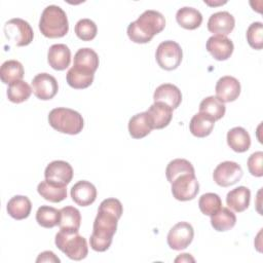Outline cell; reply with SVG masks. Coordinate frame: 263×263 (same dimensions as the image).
Wrapping results in <instances>:
<instances>
[{"label":"cell","instance_id":"obj_1","mask_svg":"<svg viewBox=\"0 0 263 263\" xmlns=\"http://www.w3.org/2000/svg\"><path fill=\"white\" fill-rule=\"evenodd\" d=\"M122 213V203L117 198H106L100 203L89 238L93 251L105 252L110 248Z\"/></svg>","mask_w":263,"mask_h":263},{"label":"cell","instance_id":"obj_2","mask_svg":"<svg viewBox=\"0 0 263 263\" xmlns=\"http://www.w3.org/2000/svg\"><path fill=\"white\" fill-rule=\"evenodd\" d=\"M165 27V18L159 11L145 10L127 27V36L135 43H148Z\"/></svg>","mask_w":263,"mask_h":263},{"label":"cell","instance_id":"obj_3","mask_svg":"<svg viewBox=\"0 0 263 263\" xmlns=\"http://www.w3.org/2000/svg\"><path fill=\"white\" fill-rule=\"evenodd\" d=\"M39 30L47 38L64 37L69 31L66 12L58 5H48L41 13Z\"/></svg>","mask_w":263,"mask_h":263},{"label":"cell","instance_id":"obj_4","mask_svg":"<svg viewBox=\"0 0 263 263\" xmlns=\"http://www.w3.org/2000/svg\"><path fill=\"white\" fill-rule=\"evenodd\" d=\"M48 122L52 128L67 135L79 134L84 125L82 115L79 112L64 107L52 109L48 114Z\"/></svg>","mask_w":263,"mask_h":263},{"label":"cell","instance_id":"obj_5","mask_svg":"<svg viewBox=\"0 0 263 263\" xmlns=\"http://www.w3.org/2000/svg\"><path fill=\"white\" fill-rule=\"evenodd\" d=\"M55 246L67 257L80 261L87 256L88 247L86 239L74 231L60 230L55 235Z\"/></svg>","mask_w":263,"mask_h":263},{"label":"cell","instance_id":"obj_6","mask_svg":"<svg viewBox=\"0 0 263 263\" xmlns=\"http://www.w3.org/2000/svg\"><path fill=\"white\" fill-rule=\"evenodd\" d=\"M4 35L16 46L29 45L34 38V32L30 24L20 17L11 18L4 24Z\"/></svg>","mask_w":263,"mask_h":263},{"label":"cell","instance_id":"obj_7","mask_svg":"<svg viewBox=\"0 0 263 263\" xmlns=\"http://www.w3.org/2000/svg\"><path fill=\"white\" fill-rule=\"evenodd\" d=\"M183 58L181 46L173 40L162 41L156 49L155 59L161 69L172 71L177 69Z\"/></svg>","mask_w":263,"mask_h":263},{"label":"cell","instance_id":"obj_8","mask_svg":"<svg viewBox=\"0 0 263 263\" xmlns=\"http://www.w3.org/2000/svg\"><path fill=\"white\" fill-rule=\"evenodd\" d=\"M199 191V183L195 174H184L172 182L173 196L180 201L193 199Z\"/></svg>","mask_w":263,"mask_h":263},{"label":"cell","instance_id":"obj_9","mask_svg":"<svg viewBox=\"0 0 263 263\" xmlns=\"http://www.w3.org/2000/svg\"><path fill=\"white\" fill-rule=\"evenodd\" d=\"M242 177L241 166L234 161L219 163L213 173V179L221 187H229L236 184Z\"/></svg>","mask_w":263,"mask_h":263},{"label":"cell","instance_id":"obj_10","mask_svg":"<svg viewBox=\"0 0 263 263\" xmlns=\"http://www.w3.org/2000/svg\"><path fill=\"white\" fill-rule=\"evenodd\" d=\"M194 229L188 222H179L174 225L167 234V245L171 249L181 251L186 249L193 240Z\"/></svg>","mask_w":263,"mask_h":263},{"label":"cell","instance_id":"obj_11","mask_svg":"<svg viewBox=\"0 0 263 263\" xmlns=\"http://www.w3.org/2000/svg\"><path fill=\"white\" fill-rule=\"evenodd\" d=\"M32 90L37 99L42 101L50 100L59 90L58 81L48 73H39L32 80Z\"/></svg>","mask_w":263,"mask_h":263},{"label":"cell","instance_id":"obj_12","mask_svg":"<svg viewBox=\"0 0 263 263\" xmlns=\"http://www.w3.org/2000/svg\"><path fill=\"white\" fill-rule=\"evenodd\" d=\"M45 179L67 186L73 178V168L71 164L64 160H54L47 164L44 171Z\"/></svg>","mask_w":263,"mask_h":263},{"label":"cell","instance_id":"obj_13","mask_svg":"<svg viewBox=\"0 0 263 263\" xmlns=\"http://www.w3.org/2000/svg\"><path fill=\"white\" fill-rule=\"evenodd\" d=\"M206 50L217 61H225L229 59L233 52V42L222 35L211 36L205 44Z\"/></svg>","mask_w":263,"mask_h":263},{"label":"cell","instance_id":"obj_14","mask_svg":"<svg viewBox=\"0 0 263 263\" xmlns=\"http://www.w3.org/2000/svg\"><path fill=\"white\" fill-rule=\"evenodd\" d=\"M216 97L222 103L235 101L240 93V83L233 76H223L216 83Z\"/></svg>","mask_w":263,"mask_h":263},{"label":"cell","instance_id":"obj_15","mask_svg":"<svg viewBox=\"0 0 263 263\" xmlns=\"http://www.w3.org/2000/svg\"><path fill=\"white\" fill-rule=\"evenodd\" d=\"M235 26L234 16L228 11H218L213 13L208 21V30L215 35L227 36Z\"/></svg>","mask_w":263,"mask_h":263},{"label":"cell","instance_id":"obj_16","mask_svg":"<svg viewBox=\"0 0 263 263\" xmlns=\"http://www.w3.org/2000/svg\"><path fill=\"white\" fill-rule=\"evenodd\" d=\"M173 108L161 102H154L146 111L153 129H161L167 126L173 118Z\"/></svg>","mask_w":263,"mask_h":263},{"label":"cell","instance_id":"obj_17","mask_svg":"<svg viewBox=\"0 0 263 263\" xmlns=\"http://www.w3.org/2000/svg\"><path fill=\"white\" fill-rule=\"evenodd\" d=\"M71 197L78 205L87 206L96 200L97 189L92 183L81 180L75 183L71 188Z\"/></svg>","mask_w":263,"mask_h":263},{"label":"cell","instance_id":"obj_18","mask_svg":"<svg viewBox=\"0 0 263 263\" xmlns=\"http://www.w3.org/2000/svg\"><path fill=\"white\" fill-rule=\"evenodd\" d=\"M47 62L52 69L63 71L68 68L71 63V50L66 44H53L48 49Z\"/></svg>","mask_w":263,"mask_h":263},{"label":"cell","instance_id":"obj_19","mask_svg":"<svg viewBox=\"0 0 263 263\" xmlns=\"http://www.w3.org/2000/svg\"><path fill=\"white\" fill-rule=\"evenodd\" d=\"M154 102H161L176 109L182 102V93L179 87L171 83H163L156 87L153 95Z\"/></svg>","mask_w":263,"mask_h":263},{"label":"cell","instance_id":"obj_20","mask_svg":"<svg viewBox=\"0 0 263 263\" xmlns=\"http://www.w3.org/2000/svg\"><path fill=\"white\" fill-rule=\"evenodd\" d=\"M73 67L78 70L95 74L99 67V55L91 48H80L74 55Z\"/></svg>","mask_w":263,"mask_h":263},{"label":"cell","instance_id":"obj_21","mask_svg":"<svg viewBox=\"0 0 263 263\" xmlns=\"http://www.w3.org/2000/svg\"><path fill=\"white\" fill-rule=\"evenodd\" d=\"M251 191L245 186H238L230 190L226 195V203L234 212L241 213L249 208Z\"/></svg>","mask_w":263,"mask_h":263},{"label":"cell","instance_id":"obj_22","mask_svg":"<svg viewBox=\"0 0 263 263\" xmlns=\"http://www.w3.org/2000/svg\"><path fill=\"white\" fill-rule=\"evenodd\" d=\"M37 191L45 200L50 202H60L67 197V188L48 180L40 182L37 186Z\"/></svg>","mask_w":263,"mask_h":263},{"label":"cell","instance_id":"obj_23","mask_svg":"<svg viewBox=\"0 0 263 263\" xmlns=\"http://www.w3.org/2000/svg\"><path fill=\"white\" fill-rule=\"evenodd\" d=\"M227 144L235 152L242 153L249 150L251 146V137L241 126H236L228 130Z\"/></svg>","mask_w":263,"mask_h":263},{"label":"cell","instance_id":"obj_24","mask_svg":"<svg viewBox=\"0 0 263 263\" xmlns=\"http://www.w3.org/2000/svg\"><path fill=\"white\" fill-rule=\"evenodd\" d=\"M6 209L10 217L15 220H23L29 217L32 210V203L27 196L15 195L8 200Z\"/></svg>","mask_w":263,"mask_h":263},{"label":"cell","instance_id":"obj_25","mask_svg":"<svg viewBox=\"0 0 263 263\" xmlns=\"http://www.w3.org/2000/svg\"><path fill=\"white\" fill-rule=\"evenodd\" d=\"M80 224L81 215L76 208L68 205L60 210V221L58 224L60 230L77 232L79 231Z\"/></svg>","mask_w":263,"mask_h":263},{"label":"cell","instance_id":"obj_26","mask_svg":"<svg viewBox=\"0 0 263 263\" xmlns=\"http://www.w3.org/2000/svg\"><path fill=\"white\" fill-rule=\"evenodd\" d=\"M152 129L153 128L146 111L134 115L128 121V132L134 139H142L148 136Z\"/></svg>","mask_w":263,"mask_h":263},{"label":"cell","instance_id":"obj_27","mask_svg":"<svg viewBox=\"0 0 263 263\" xmlns=\"http://www.w3.org/2000/svg\"><path fill=\"white\" fill-rule=\"evenodd\" d=\"M215 125V120L206 115L205 113L198 112L190 120L189 129L191 134L197 138H205L208 137Z\"/></svg>","mask_w":263,"mask_h":263},{"label":"cell","instance_id":"obj_28","mask_svg":"<svg viewBox=\"0 0 263 263\" xmlns=\"http://www.w3.org/2000/svg\"><path fill=\"white\" fill-rule=\"evenodd\" d=\"M177 23L184 29L195 30L202 23V14L193 7H182L176 13Z\"/></svg>","mask_w":263,"mask_h":263},{"label":"cell","instance_id":"obj_29","mask_svg":"<svg viewBox=\"0 0 263 263\" xmlns=\"http://www.w3.org/2000/svg\"><path fill=\"white\" fill-rule=\"evenodd\" d=\"M236 223L235 214L228 208H221L218 212L211 215V224L217 231H227L234 227Z\"/></svg>","mask_w":263,"mask_h":263},{"label":"cell","instance_id":"obj_30","mask_svg":"<svg viewBox=\"0 0 263 263\" xmlns=\"http://www.w3.org/2000/svg\"><path fill=\"white\" fill-rule=\"evenodd\" d=\"M24 74V67L16 60H8L4 62L0 68V78L5 84L22 80Z\"/></svg>","mask_w":263,"mask_h":263},{"label":"cell","instance_id":"obj_31","mask_svg":"<svg viewBox=\"0 0 263 263\" xmlns=\"http://www.w3.org/2000/svg\"><path fill=\"white\" fill-rule=\"evenodd\" d=\"M226 107L217 97L210 96L203 99L199 104V112L205 113L215 121L221 119L225 115Z\"/></svg>","mask_w":263,"mask_h":263},{"label":"cell","instance_id":"obj_32","mask_svg":"<svg viewBox=\"0 0 263 263\" xmlns=\"http://www.w3.org/2000/svg\"><path fill=\"white\" fill-rule=\"evenodd\" d=\"M95 74L78 70L74 67L70 68L67 72L66 79L68 84L75 89H83L88 87L93 81Z\"/></svg>","mask_w":263,"mask_h":263},{"label":"cell","instance_id":"obj_33","mask_svg":"<svg viewBox=\"0 0 263 263\" xmlns=\"http://www.w3.org/2000/svg\"><path fill=\"white\" fill-rule=\"evenodd\" d=\"M184 174H195L192 163L187 159L176 158L170 161L166 165L165 176L170 183H172L175 179Z\"/></svg>","mask_w":263,"mask_h":263},{"label":"cell","instance_id":"obj_34","mask_svg":"<svg viewBox=\"0 0 263 263\" xmlns=\"http://www.w3.org/2000/svg\"><path fill=\"white\" fill-rule=\"evenodd\" d=\"M32 91V87L26 81L18 80L9 84L7 88V98L10 102L20 104L27 101Z\"/></svg>","mask_w":263,"mask_h":263},{"label":"cell","instance_id":"obj_35","mask_svg":"<svg viewBox=\"0 0 263 263\" xmlns=\"http://www.w3.org/2000/svg\"><path fill=\"white\" fill-rule=\"evenodd\" d=\"M37 223L44 228H52L59 224L60 210L49 205H41L36 212Z\"/></svg>","mask_w":263,"mask_h":263},{"label":"cell","instance_id":"obj_36","mask_svg":"<svg viewBox=\"0 0 263 263\" xmlns=\"http://www.w3.org/2000/svg\"><path fill=\"white\" fill-rule=\"evenodd\" d=\"M198 206L203 215L211 216L222 208V200L218 194L208 192L199 197Z\"/></svg>","mask_w":263,"mask_h":263},{"label":"cell","instance_id":"obj_37","mask_svg":"<svg viewBox=\"0 0 263 263\" xmlns=\"http://www.w3.org/2000/svg\"><path fill=\"white\" fill-rule=\"evenodd\" d=\"M75 33L79 39L82 41L92 40L98 33L97 25L93 21L89 18H81L75 25Z\"/></svg>","mask_w":263,"mask_h":263},{"label":"cell","instance_id":"obj_38","mask_svg":"<svg viewBox=\"0 0 263 263\" xmlns=\"http://www.w3.org/2000/svg\"><path fill=\"white\" fill-rule=\"evenodd\" d=\"M247 40L249 45L254 49L263 47V25L261 22L251 24L247 30Z\"/></svg>","mask_w":263,"mask_h":263},{"label":"cell","instance_id":"obj_39","mask_svg":"<svg viewBox=\"0 0 263 263\" xmlns=\"http://www.w3.org/2000/svg\"><path fill=\"white\" fill-rule=\"evenodd\" d=\"M248 168L252 176L262 177L263 176V152L257 151L251 154L248 158Z\"/></svg>","mask_w":263,"mask_h":263},{"label":"cell","instance_id":"obj_40","mask_svg":"<svg viewBox=\"0 0 263 263\" xmlns=\"http://www.w3.org/2000/svg\"><path fill=\"white\" fill-rule=\"evenodd\" d=\"M36 262L37 263H39V262H57V263H60L61 260L54 255L53 252L45 251V252H42V253L39 254V256L36 259Z\"/></svg>","mask_w":263,"mask_h":263},{"label":"cell","instance_id":"obj_41","mask_svg":"<svg viewBox=\"0 0 263 263\" xmlns=\"http://www.w3.org/2000/svg\"><path fill=\"white\" fill-rule=\"evenodd\" d=\"M175 261L176 262H179V261H181V262H183V261H187V262L192 261V262H194V259L190 256V254H181V256L176 258Z\"/></svg>","mask_w":263,"mask_h":263}]
</instances>
